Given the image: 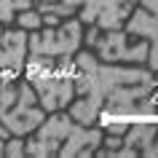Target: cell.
Returning a JSON list of instances; mask_svg holds the SVG:
<instances>
[{
    "mask_svg": "<svg viewBox=\"0 0 158 158\" xmlns=\"http://www.w3.org/2000/svg\"><path fill=\"white\" fill-rule=\"evenodd\" d=\"M78 83L75 94H89L86 99L75 102L70 110V118L81 126H89L94 118L99 115V107L105 105L110 94L118 86H131V83H153V75L145 70H126V67H107L97 64L91 54H78Z\"/></svg>",
    "mask_w": 158,
    "mask_h": 158,
    "instance_id": "obj_1",
    "label": "cell"
},
{
    "mask_svg": "<svg viewBox=\"0 0 158 158\" xmlns=\"http://www.w3.org/2000/svg\"><path fill=\"white\" fill-rule=\"evenodd\" d=\"M43 118L46 113L38 107V94L32 83H16V81L0 83V123L8 129V134L24 137L43 123Z\"/></svg>",
    "mask_w": 158,
    "mask_h": 158,
    "instance_id": "obj_2",
    "label": "cell"
},
{
    "mask_svg": "<svg viewBox=\"0 0 158 158\" xmlns=\"http://www.w3.org/2000/svg\"><path fill=\"white\" fill-rule=\"evenodd\" d=\"M81 30H83L81 19H73L59 30H46V32L35 30L32 38H27L30 54L32 56H73L81 46V38H83Z\"/></svg>",
    "mask_w": 158,
    "mask_h": 158,
    "instance_id": "obj_3",
    "label": "cell"
},
{
    "mask_svg": "<svg viewBox=\"0 0 158 158\" xmlns=\"http://www.w3.org/2000/svg\"><path fill=\"white\" fill-rule=\"evenodd\" d=\"M64 6H83L81 24H94L97 30H118L131 14L137 0H62Z\"/></svg>",
    "mask_w": 158,
    "mask_h": 158,
    "instance_id": "obj_4",
    "label": "cell"
},
{
    "mask_svg": "<svg viewBox=\"0 0 158 158\" xmlns=\"http://www.w3.org/2000/svg\"><path fill=\"white\" fill-rule=\"evenodd\" d=\"M70 129H73V118L70 115L56 113V115H51L48 121L43 118L38 137L30 139V142H24V150L30 156H54V153H59V148H62L64 137L70 134Z\"/></svg>",
    "mask_w": 158,
    "mask_h": 158,
    "instance_id": "obj_5",
    "label": "cell"
},
{
    "mask_svg": "<svg viewBox=\"0 0 158 158\" xmlns=\"http://www.w3.org/2000/svg\"><path fill=\"white\" fill-rule=\"evenodd\" d=\"M139 6L142 8H137L134 14H129L126 32L150 38L148 62H150L153 70H158V0H139Z\"/></svg>",
    "mask_w": 158,
    "mask_h": 158,
    "instance_id": "obj_6",
    "label": "cell"
},
{
    "mask_svg": "<svg viewBox=\"0 0 158 158\" xmlns=\"http://www.w3.org/2000/svg\"><path fill=\"white\" fill-rule=\"evenodd\" d=\"M99 48V56L105 62H118V59H126V62H145L148 59V48L150 43H137V46H129L126 40V32H118V30H107V38H102L97 43Z\"/></svg>",
    "mask_w": 158,
    "mask_h": 158,
    "instance_id": "obj_7",
    "label": "cell"
},
{
    "mask_svg": "<svg viewBox=\"0 0 158 158\" xmlns=\"http://www.w3.org/2000/svg\"><path fill=\"white\" fill-rule=\"evenodd\" d=\"M27 35L24 30H3L0 27V67L19 73L24 70V54H27Z\"/></svg>",
    "mask_w": 158,
    "mask_h": 158,
    "instance_id": "obj_8",
    "label": "cell"
},
{
    "mask_svg": "<svg viewBox=\"0 0 158 158\" xmlns=\"http://www.w3.org/2000/svg\"><path fill=\"white\" fill-rule=\"evenodd\" d=\"M102 137L105 134L97 131V129H83V126H75L70 129V134L64 137L62 148H59V156H94V150L102 145Z\"/></svg>",
    "mask_w": 158,
    "mask_h": 158,
    "instance_id": "obj_9",
    "label": "cell"
},
{
    "mask_svg": "<svg viewBox=\"0 0 158 158\" xmlns=\"http://www.w3.org/2000/svg\"><path fill=\"white\" fill-rule=\"evenodd\" d=\"M126 137H121L123 139L126 148H134V150H145L153 142V137L158 134L156 126H148V123H139V126H131V129H126Z\"/></svg>",
    "mask_w": 158,
    "mask_h": 158,
    "instance_id": "obj_10",
    "label": "cell"
},
{
    "mask_svg": "<svg viewBox=\"0 0 158 158\" xmlns=\"http://www.w3.org/2000/svg\"><path fill=\"white\" fill-rule=\"evenodd\" d=\"M38 14H54V16H70V14H75V6H64V3H56V0H51V3H43L38 6Z\"/></svg>",
    "mask_w": 158,
    "mask_h": 158,
    "instance_id": "obj_11",
    "label": "cell"
},
{
    "mask_svg": "<svg viewBox=\"0 0 158 158\" xmlns=\"http://www.w3.org/2000/svg\"><path fill=\"white\" fill-rule=\"evenodd\" d=\"M19 27H24V30H40L43 27V16L38 14V11L24 8V14L19 16Z\"/></svg>",
    "mask_w": 158,
    "mask_h": 158,
    "instance_id": "obj_12",
    "label": "cell"
},
{
    "mask_svg": "<svg viewBox=\"0 0 158 158\" xmlns=\"http://www.w3.org/2000/svg\"><path fill=\"white\" fill-rule=\"evenodd\" d=\"M22 153H24V137H16L3 148V156H22Z\"/></svg>",
    "mask_w": 158,
    "mask_h": 158,
    "instance_id": "obj_13",
    "label": "cell"
},
{
    "mask_svg": "<svg viewBox=\"0 0 158 158\" xmlns=\"http://www.w3.org/2000/svg\"><path fill=\"white\" fill-rule=\"evenodd\" d=\"M126 129H129L126 123H110V121H107V131L118 134V137H121V134H126Z\"/></svg>",
    "mask_w": 158,
    "mask_h": 158,
    "instance_id": "obj_14",
    "label": "cell"
},
{
    "mask_svg": "<svg viewBox=\"0 0 158 158\" xmlns=\"http://www.w3.org/2000/svg\"><path fill=\"white\" fill-rule=\"evenodd\" d=\"M153 139H156V142H150L148 148L142 150V153H145V156H150V158H153V156H158V134H156V137H153Z\"/></svg>",
    "mask_w": 158,
    "mask_h": 158,
    "instance_id": "obj_15",
    "label": "cell"
},
{
    "mask_svg": "<svg viewBox=\"0 0 158 158\" xmlns=\"http://www.w3.org/2000/svg\"><path fill=\"white\" fill-rule=\"evenodd\" d=\"M0 137H3V139L8 137V129H6V126H3V123H0Z\"/></svg>",
    "mask_w": 158,
    "mask_h": 158,
    "instance_id": "obj_16",
    "label": "cell"
},
{
    "mask_svg": "<svg viewBox=\"0 0 158 158\" xmlns=\"http://www.w3.org/2000/svg\"><path fill=\"white\" fill-rule=\"evenodd\" d=\"M3 148H6V145H3V137H0V156H3Z\"/></svg>",
    "mask_w": 158,
    "mask_h": 158,
    "instance_id": "obj_17",
    "label": "cell"
},
{
    "mask_svg": "<svg viewBox=\"0 0 158 158\" xmlns=\"http://www.w3.org/2000/svg\"><path fill=\"white\" fill-rule=\"evenodd\" d=\"M43 3H51V0H43Z\"/></svg>",
    "mask_w": 158,
    "mask_h": 158,
    "instance_id": "obj_18",
    "label": "cell"
}]
</instances>
